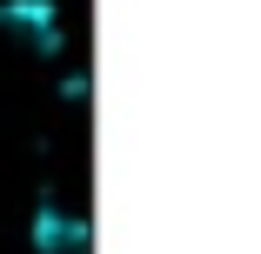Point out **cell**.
Returning <instances> with one entry per match:
<instances>
[{
    "instance_id": "obj_1",
    "label": "cell",
    "mask_w": 261,
    "mask_h": 254,
    "mask_svg": "<svg viewBox=\"0 0 261 254\" xmlns=\"http://www.w3.org/2000/svg\"><path fill=\"white\" fill-rule=\"evenodd\" d=\"M34 247H40V254H87V228H81V221H61V214H40Z\"/></svg>"
}]
</instances>
